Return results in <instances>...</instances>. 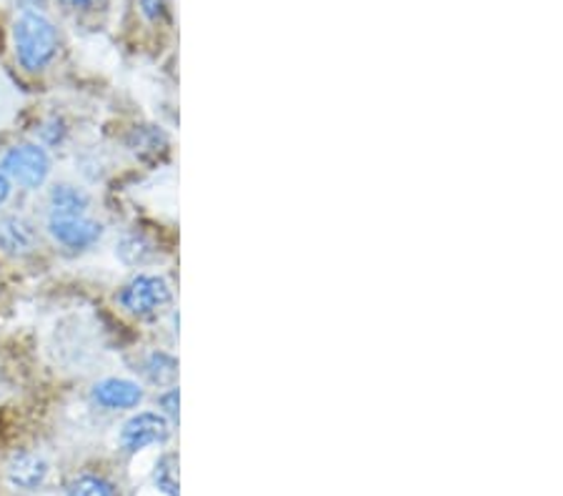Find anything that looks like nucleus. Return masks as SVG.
I'll return each instance as SVG.
<instances>
[{
  "mask_svg": "<svg viewBox=\"0 0 563 496\" xmlns=\"http://www.w3.org/2000/svg\"><path fill=\"white\" fill-rule=\"evenodd\" d=\"M15 53L29 70L48 66L58 51V33L41 13H23L15 23Z\"/></svg>",
  "mask_w": 563,
  "mask_h": 496,
  "instance_id": "nucleus-1",
  "label": "nucleus"
},
{
  "mask_svg": "<svg viewBox=\"0 0 563 496\" xmlns=\"http://www.w3.org/2000/svg\"><path fill=\"white\" fill-rule=\"evenodd\" d=\"M118 299H121L123 309L135 316V319L151 321L158 319V316L168 309L170 299H174V291H170V284L163 276L139 274L123 286Z\"/></svg>",
  "mask_w": 563,
  "mask_h": 496,
  "instance_id": "nucleus-2",
  "label": "nucleus"
},
{
  "mask_svg": "<svg viewBox=\"0 0 563 496\" xmlns=\"http://www.w3.org/2000/svg\"><path fill=\"white\" fill-rule=\"evenodd\" d=\"M5 176L23 188H41L51 174V158L41 146L21 143L5 153L3 158Z\"/></svg>",
  "mask_w": 563,
  "mask_h": 496,
  "instance_id": "nucleus-3",
  "label": "nucleus"
},
{
  "mask_svg": "<svg viewBox=\"0 0 563 496\" xmlns=\"http://www.w3.org/2000/svg\"><path fill=\"white\" fill-rule=\"evenodd\" d=\"M170 437V423L158 411H141L123 423L121 447L125 454H139L145 447L163 444Z\"/></svg>",
  "mask_w": 563,
  "mask_h": 496,
  "instance_id": "nucleus-4",
  "label": "nucleus"
},
{
  "mask_svg": "<svg viewBox=\"0 0 563 496\" xmlns=\"http://www.w3.org/2000/svg\"><path fill=\"white\" fill-rule=\"evenodd\" d=\"M48 233L60 243V246L84 251L101 241L103 225L88 219V216H51Z\"/></svg>",
  "mask_w": 563,
  "mask_h": 496,
  "instance_id": "nucleus-5",
  "label": "nucleus"
},
{
  "mask_svg": "<svg viewBox=\"0 0 563 496\" xmlns=\"http://www.w3.org/2000/svg\"><path fill=\"white\" fill-rule=\"evenodd\" d=\"M93 401L103 406L108 411H123V409H135L143 401V389L131 378H103L93 386Z\"/></svg>",
  "mask_w": 563,
  "mask_h": 496,
  "instance_id": "nucleus-6",
  "label": "nucleus"
},
{
  "mask_svg": "<svg viewBox=\"0 0 563 496\" xmlns=\"http://www.w3.org/2000/svg\"><path fill=\"white\" fill-rule=\"evenodd\" d=\"M38 246L35 225L23 216H5L0 219V249L11 256H29Z\"/></svg>",
  "mask_w": 563,
  "mask_h": 496,
  "instance_id": "nucleus-7",
  "label": "nucleus"
},
{
  "mask_svg": "<svg viewBox=\"0 0 563 496\" xmlns=\"http://www.w3.org/2000/svg\"><path fill=\"white\" fill-rule=\"evenodd\" d=\"M8 482L18 489H25V492H33L38 489V486L45 482V476H48V464H45V459L38 454H31V451H21V454H15L11 462H8Z\"/></svg>",
  "mask_w": 563,
  "mask_h": 496,
  "instance_id": "nucleus-8",
  "label": "nucleus"
},
{
  "mask_svg": "<svg viewBox=\"0 0 563 496\" xmlns=\"http://www.w3.org/2000/svg\"><path fill=\"white\" fill-rule=\"evenodd\" d=\"M53 216H86L90 209V196L73 184H56L48 194Z\"/></svg>",
  "mask_w": 563,
  "mask_h": 496,
  "instance_id": "nucleus-9",
  "label": "nucleus"
},
{
  "mask_svg": "<svg viewBox=\"0 0 563 496\" xmlns=\"http://www.w3.org/2000/svg\"><path fill=\"white\" fill-rule=\"evenodd\" d=\"M143 372L153 384H170L178 376V361L176 356L166 354V351H153V354L145 359Z\"/></svg>",
  "mask_w": 563,
  "mask_h": 496,
  "instance_id": "nucleus-10",
  "label": "nucleus"
},
{
  "mask_svg": "<svg viewBox=\"0 0 563 496\" xmlns=\"http://www.w3.org/2000/svg\"><path fill=\"white\" fill-rule=\"evenodd\" d=\"M178 459L176 454L161 456L156 464V472H153V482H156L158 489L168 496H178Z\"/></svg>",
  "mask_w": 563,
  "mask_h": 496,
  "instance_id": "nucleus-11",
  "label": "nucleus"
},
{
  "mask_svg": "<svg viewBox=\"0 0 563 496\" xmlns=\"http://www.w3.org/2000/svg\"><path fill=\"white\" fill-rule=\"evenodd\" d=\"M66 496H115L113 486L108 484L101 476H78L68 484Z\"/></svg>",
  "mask_w": 563,
  "mask_h": 496,
  "instance_id": "nucleus-12",
  "label": "nucleus"
},
{
  "mask_svg": "<svg viewBox=\"0 0 563 496\" xmlns=\"http://www.w3.org/2000/svg\"><path fill=\"white\" fill-rule=\"evenodd\" d=\"M118 254H121L125 264H145L153 256V249L141 236H125L121 246H118Z\"/></svg>",
  "mask_w": 563,
  "mask_h": 496,
  "instance_id": "nucleus-13",
  "label": "nucleus"
},
{
  "mask_svg": "<svg viewBox=\"0 0 563 496\" xmlns=\"http://www.w3.org/2000/svg\"><path fill=\"white\" fill-rule=\"evenodd\" d=\"M168 0H141V11L148 21H158V18L166 13Z\"/></svg>",
  "mask_w": 563,
  "mask_h": 496,
  "instance_id": "nucleus-14",
  "label": "nucleus"
},
{
  "mask_svg": "<svg viewBox=\"0 0 563 496\" xmlns=\"http://www.w3.org/2000/svg\"><path fill=\"white\" fill-rule=\"evenodd\" d=\"M161 406H163V411L168 414L170 419H178V389H170V392H166L161 396Z\"/></svg>",
  "mask_w": 563,
  "mask_h": 496,
  "instance_id": "nucleus-15",
  "label": "nucleus"
},
{
  "mask_svg": "<svg viewBox=\"0 0 563 496\" xmlns=\"http://www.w3.org/2000/svg\"><path fill=\"white\" fill-rule=\"evenodd\" d=\"M8 198H11V178H8L5 170L0 168V206H3Z\"/></svg>",
  "mask_w": 563,
  "mask_h": 496,
  "instance_id": "nucleus-16",
  "label": "nucleus"
},
{
  "mask_svg": "<svg viewBox=\"0 0 563 496\" xmlns=\"http://www.w3.org/2000/svg\"><path fill=\"white\" fill-rule=\"evenodd\" d=\"M63 3L76 8V11H88V8H93L96 3H101V0H63Z\"/></svg>",
  "mask_w": 563,
  "mask_h": 496,
  "instance_id": "nucleus-17",
  "label": "nucleus"
}]
</instances>
